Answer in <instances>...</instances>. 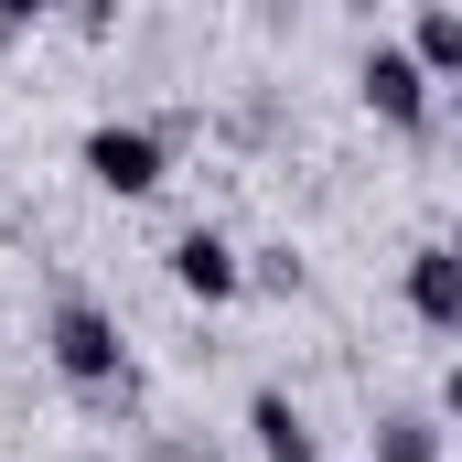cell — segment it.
Masks as SVG:
<instances>
[{"label": "cell", "mask_w": 462, "mask_h": 462, "mask_svg": "<svg viewBox=\"0 0 462 462\" xmlns=\"http://www.w3.org/2000/svg\"><path fill=\"white\" fill-rule=\"evenodd\" d=\"M43 355H54V376H65V387H87V398L129 387V334H118L108 301H87V291H65V301L43 312Z\"/></svg>", "instance_id": "obj_1"}, {"label": "cell", "mask_w": 462, "mask_h": 462, "mask_svg": "<svg viewBox=\"0 0 462 462\" xmlns=\"http://www.w3.org/2000/svg\"><path fill=\"white\" fill-rule=\"evenodd\" d=\"M87 183L118 194V205L162 194V183H172V140H162L151 118H97V129H87Z\"/></svg>", "instance_id": "obj_2"}, {"label": "cell", "mask_w": 462, "mask_h": 462, "mask_svg": "<svg viewBox=\"0 0 462 462\" xmlns=\"http://www.w3.org/2000/svg\"><path fill=\"white\" fill-rule=\"evenodd\" d=\"M355 97L387 118L398 140H420V129H430V97H441V87H430V76H420V54H409V43L387 32V43H365V54H355Z\"/></svg>", "instance_id": "obj_3"}, {"label": "cell", "mask_w": 462, "mask_h": 462, "mask_svg": "<svg viewBox=\"0 0 462 462\" xmlns=\"http://www.w3.org/2000/svg\"><path fill=\"white\" fill-rule=\"evenodd\" d=\"M162 269H172V291L205 301V312H226L236 291H247V247H236L226 226H183L172 247H162Z\"/></svg>", "instance_id": "obj_4"}, {"label": "cell", "mask_w": 462, "mask_h": 462, "mask_svg": "<svg viewBox=\"0 0 462 462\" xmlns=\"http://www.w3.org/2000/svg\"><path fill=\"white\" fill-rule=\"evenodd\" d=\"M398 301H409V323H430V334H462V258L441 247V236L398 258Z\"/></svg>", "instance_id": "obj_5"}, {"label": "cell", "mask_w": 462, "mask_h": 462, "mask_svg": "<svg viewBox=\"0 0 462 462\" xmlns=\"http://www.w3.org/2000/svg\"><path fill=\"white\" fill-rule=\"evenodd\" d=\"M247 441H258V462H323V441H312V420L280 398V387H258L247 398Z\"/></svg>", "instance_id": "obj_6"}, {"label": "cell", "mask_w": 462, "mask_h": 462, "mask_svg": "<svg viewBox=\"0 0 462 462\" xmlns=\"http://www.w3.org/2000/svg\"><path fill=\"white\" fill-rule=\"evenodd\" d=\"M441 452H452L441 409H376V430H365V462H441Z\"/></svg>", "instance_id": "obj_7"}, {"label": "cell", "mask_w": 462, "mask_h": 462, "mask_svg": "<svg viewBox=\"0 0 462 462\" xmlns=\"http://www.w3.org/2000/svg\"><path fill=\"white\" fill-rule=\"evenodd\" d=\"M409 54H420V76L430 87H462V11H409V32H398Z\"/></svg>", "instance_id": "obj_8"}, {"label": "cell", "mask_w": 462, "mask_h": 462, "mask_svg": "<svg viewBox=\"0 0 462 462\" xmlns=\"http://www.w3.org/2000/svg\"><path fill=\"white\" fill-rule=\"evenodd\" d=\"M247 280H269V291H301V258H291V247H258V258H247Z\"/></svg>", "instance_id": "obj_9"}, {"label": "cell", "mask_w": 462, "mask_h": 462, "mask_svg": "<svg viewBox=\"0 0 462 462\" xmlns=\"http://www.w3.org/2000/svg\"><path fill=\"white\" fill-rule=\"evenodd\" d=\"M441 430H462V355H452V376H441Z\"/></svg>", "instance_id": "obj_10"}, {"label": "cell", "mask_w": 462, "mask_h": 462, "mask_svg": "<svg viewBox=\"0 0 462 462\" xmlns=\"http://www.w3.org/2000/svg\"><path fill=\"white\" fill-rule=\"evenodd\" d=\"M441 247H452V258H462V226H452V236H441Z\"/></svg>", "instance_id": "obj_11"}]
</instances>
